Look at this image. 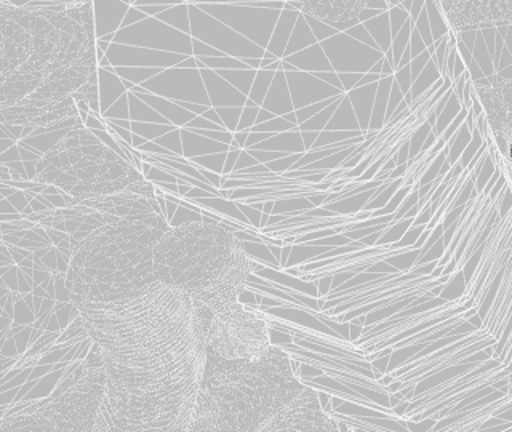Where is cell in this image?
<instances>
[{"label": "cell", "mask_w": 512, "mask_h": 432, "mask_svg": "<svg viewBox=\"0 0 512 432\" xmlns=\"http://www.w3.org/2000/svg\"><path fill=\"white\" fill-rule=\"evenodd\" d=\"M253 261L236 232L212 221H189L165 232L154 253V274L213 312L240 301Z\"/></svg>", "instance_id": "obj_5"}, {"label": "cell", "mask_w": 512, "mask_h": 432, "mask_svg": "<svg viewBox=\"0 0 512 432\" xmlns=\"http://www.w3.org/2000/svg\"><path fill=\"white\" fill-rule=\"evenodd\" d=\"M306 15L328 24L348 23L362 15L368 0H298Z\"/></svg>", "instance_id": "obj_9"}, {"label": "cell", "mask_w": 512, "mask_h": 432, "mask_svg": "<svg viewBox=\"0 0 512 432\" xmlns=\"http://www.w3.org/2000/svg\"><path fill=\"white\" fill-rule=\"evenodd\" d=\"M74 308L106 368L114 432H196L212 309L159 277Z\"/></svg>", "instance_id": "obj_1"}, {"label": "cell", "mask_w": 512, "mask_h": 432, "mask_svg": "<svg viewBox=\"0 0 512 432\" xmlns=\"http://www.w3.org/2000/svg\"><path fill=\"white\" fill-rule=\"evenodd\" d=\"M266 317L244 303L213 312L208 327V351L221 359H256L271 349Z\"/></svg>", "instance_id": "obj_8"}, {"label": "cell", "mask_w": 512, "mask_h": 432, "mask_svg": "<svg viewBox=\"0 0 512 432\" xmlns=\"http://www.w3.org/2000/svg\"><path fill=\"white\" fill-rule=\"evenodd\" d=\"M332 429L316 392L295 375L290 356L271 346L256 359H221L208 351L196 432Z\"/></svg>", "instance_id": "obj_3"}, {"label": "cell", "mask_w": 512, "mask_h": 432, "mask_svg": "<svg viewBox=\"0 0 512 432\" xmlns=\"http://www.w3.org/2000/svg\"><path fill=\"white\" fill-rule=\"evenodd\" d=\"M98 111L95 13L90 0L0 2V116L48 128Z\"/></svg>", "instance_id": "obj_2"}, {"label": "cell", "mask_w": 512, "mask_h": 432, "mask_svg": "<svg viewBox=\"0 0 512 432\" xmlns=\"http://www.w3.org/2000/svg\"><path fill=\"white\" fill-rule=\"evenodd\" d=\"M170 229L159 210L122 216L96 226L69 247L66 290L72 306L109 303L151 282L157 244Z\"/></svg>", "instance_id": "obj_4"}, {"label": "cell", "mask_w": 512, "mask_h": 432, "mask_svg": "<svg viewBox=\"0 0 512 432\" xmlns=\"http://www.w3.org/2000/svg\"><path fill=\"white\" fill-rule=\"evenodd\" d=\"M0 429L8 432H114L108 405V376L92 348L63 376L52 396L5 410Z\"/></svg>", "instance_id": "obj_7"}, {"label": "cell", "mask_w": 512, "mask_h": 432, "mask_svg": "<svg viewBox=\"0 0 512 432\" xmlns=\"http://www.w3.org/2000/svg\"><path fill=\"white\" fill-rule=\"evenodd\" d=\"M36 180L63 192L71 202L120 197H156L157 191L125 157L88 128L74 127L36 164Z\"/></svg>", "instance_id": "obj_6"}]
</instances>
